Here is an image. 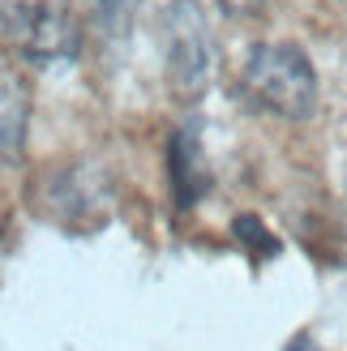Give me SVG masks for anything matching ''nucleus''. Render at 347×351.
<instances>
[{"label":"nucleus","mask_w":347,"mask_h":351,"mask_svg":"<svg viewBox=\"0 0 347 351\" xmlns=\"http://www.w3.org/2000/svg\"><path fill=\"white\" fill-rule=\"evenodd\" d=\"M232 236L240 240V249L249 253V261H270V257H279V249H283L279 236H274L257 215H236Z\"/></svg>","instance_id":"obj_8"},{"label":"nucleus","mask_w":347,"mask_h":351,"mask_svg":"<svg viewBox=\"0 0 347 351\" xmlns=\"http://www.w3.org/2000/svg\"><path fill=\"white\" fill-rule=\"evenodd\" d=\"M159 51L163 82L176 103H198L219 73V47L211 17L198 0H171L159 13Z\"/></svg>","instance_id":"obj_1"},{"label":"nucleus","mask_w":347,"mask_h":351,"mask_svg":"<svg viewBox=\"0 0 347 351\" xmlns=\"http://www.w3.org/2000/svg\"><path fill=\"white\" fill-rule=\"evenodd\" d=\"M219 9L228 17H253V13L266 9V0H219Z\"/></svg>","instance_id":"obj_9"},{"label":"nucleus","mask_w":347,"mask_h":351,"mask_svg":"<svg viewBox=\"0 0 347 351\" xmlns=\"http://www.w3.org/2000/svg\"><path fill=\"white\" fill-rule=\"evenodd\" d=\"M39 215L60 223L64 232H99L116 210V189L112 176L95 163H69L47 171L34 189Z\"/></svg>","instance_id":"obj_3"},{"label":"nucleus","mask_w":347,"mask_h":351,"mask_svg":"<svg viewBox=\"0 0 347 351\" xmlns=\"http://www.w3.org/2000/svg\"><path fill=\"white\" fill-rule=\"evenodd\" d=\"M167 176L180 210H193L211 193V159H206L202 133L198 129H176L167 142Z\"/></svg>","instance_id":"obj_5"},{"label":"nucleus","mask_w":347,"mask_h":351,"mask_svg":"<svg viewBox=\"0 0 347 351\" xmlns=\"http://www.w3.org/2000/svg\"><path fill=\"white\" fill-rule=\"evenodd\" d=\"M0 26H5L9 43L30 64H69V60L82 56V26L69 9L43 5V0H26Z\"/></svg>","instance_id":"obj_4"},{"label":"nucleus","mask_w":347,"mask_h":351,"mask_svg":"<svg viewBox=\"0 0 347 351\" xmlns=\"http://www.w3.org/2000/svg\"><path fill=\"white\" fill-rule=\"evenodd\" d=\"M137 9H142V0H95V30H99V39H108V43L129 39V30L137 22Z\"/></svg>","instance_id":"obj_7"},{"label":"nucleus","mask_w":347,"mask_h":351,"mask_svg":"<svg viewBox=\"0 0 347 351\" xmlns=\"http://www.w3.org/2000/svg\"><path fill=\"white\" fill-rule=\"evenodd\" d=\"M240 95L257 112L309 120L318 112V73L309 64V51L296 43H262L249 51L240 69Z\"/></svg>","instance_id":"obj_2"},{"label":"nucleus","mask_w":347,"mask_h":351,"mask_svg":"<svg viewBox=\"0 0 347 351\" xmlns=\"http://www.w3.org/2000/svg\"><path fill=\"white\" fill-rule=\"evenodd\" d=\"M287 351H326V347H322L318 339H309V335H300V339H296V343H291Z\"/></svg>","instance_id":"obj_10"},{"label":"nucleus","mask_w":347,"mask_h":351,"mask_svg":"<svg viewBox=\"0 0 347 351\" xmlns=\"http://www.w3.org/2000/svg\"><path fill=\"white\" fill-rule=\"evenodd\" d=\"M30 125V86L17 73V64L0 51V159H22Z\"/></svg>","instance_id":"obj_6"},{"label":"nucleus","mask_w":347,"mask_h":351,"mask_svg":"<svg viewBox=\"0 0 347 351\" xmlns=\"http://www.w3.org/2000/svg\"><path fill=\"white\" fill-rule=\"evenodd\" d=\"M22 5H26V0H0V22H5V17H13Z\"/></svg>","instance_id":"obj_11"}]
</instances>
